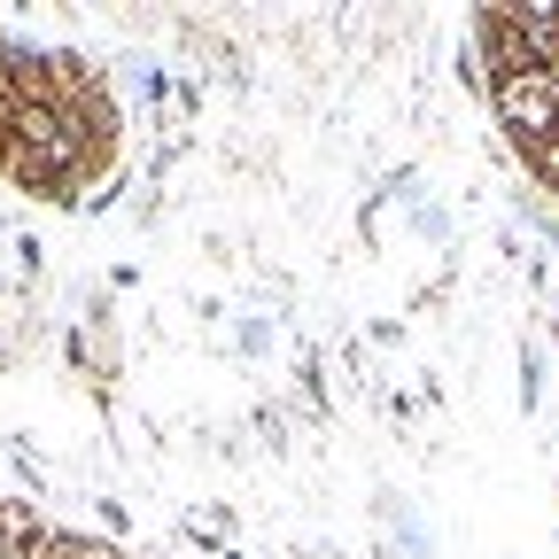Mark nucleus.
<instances>
[{"label": "nucleus", "mask_w": 559, "mask_h": 559, "mask_svg": "<svg viewBox=\"0 0 559 559\" xmlns=\"http://www.w3.org/2000/svg\"><path fill=\"white\" fill-rule=\"evenodd\" d=\"M498 117L528 140V148H551L559 140V62L521 70V79H498Z\"/></svg>", "instance_id": "nucleus-1"}]
</instances>
